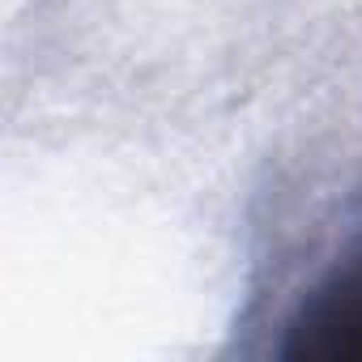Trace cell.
<instances>
[{
    "label": "cell",
    "mask_w": 362,
    "mask_h": 362,
    "mask_svg": "<svg viewBox=\"0 0 362 362\" xmlns=\"http://www.w3.org/2000/svg\"><path fill=\"white\" fill-rule=\"evenodd\" d=\"M281 358L290 362H362V235L307 290L290 315Z\"/></svg>",
    "instance_id": "1"
}]
</instances>
